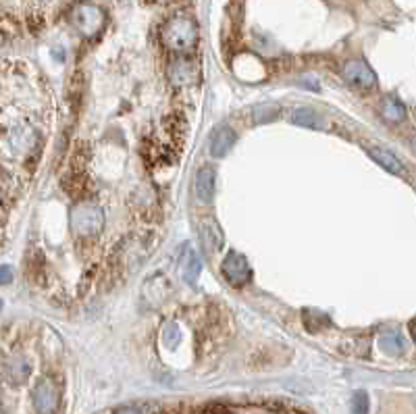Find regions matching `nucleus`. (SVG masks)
<instances>
[{"mask_svg": "<svg viewBox=\"0 0 416 414\" xmlns=\"http://www.w3.org/2000/svg\"><path fill=\"white\" fill-rule=\"evenodd\" d=\"M163 44L177 54H188L198 44V27L190 17H173L163 27Z\"/></svg>", "mask_w": 416, "mask_h": 414, "instance_id": "1", "label": "nucleus"}, {"mask_svg": "<svg viewBox=\"0 0 416 414\" xmlns=\"http://www.w3.org/2000/svg\"><path fill=\"white\" fill-rule=\"evenodd\" d=\"M69 223H71V229H73L75 235L92 238V235H98L102 231V227H104V213L94 202H81V204H75L71 208Z\"/></svg>", "mask_w": 416, "mask_h": 414, "instance_id": "2", "label": "nucleus"}, {"mask_svg": "<svg viewBox=\"0 0 416 414\" xmlns=\"http://www.w3.org/2000/svg\"><path fill=\"white\" fill-rule=\"evenodd\" d=\"M104 13L102 8L94 6V4H79L73 8L71 13V23L75 25V29L85 35V38H94L100 33V29L104 27Z\"/></svg>", "mask_w": 416, "mask_h": 414, "instance_id": "3", "label": "nucleus"}, {"mask_svg": "<svg viewBox=\"0 0 416 414\" xmlns=\"http://www.w3.org/2000/svg\"><path fill=\"white\" fill-rule=\"evenodd\" d=\"M33 411L38 414H56L60 408V392L52 379H42L31 392Z\"/></svg>", "mask_w": 416, "mask_h": 414, "instance_id": "4", "label": "nucleus"}, {"mask_svg": "<svg viewBox=\"0 0 416 414\" xmlns=\"http://www.w3.org/2000/svg\"><path fill=\"white\" fill-rule=\"evenodd\" d=\"M221 271H223V277L227 279V283H231L233 288H242L248 283L250 275H252V269H250V263L244 254L240 252H229L221 265Z\"/></svg>", "mask_w": 416, "mask_h": 414, "instance_id": "5", "label": "nucleus"}, {"mask_svg": "<svg viewBox=\"0 0 416 414\" xmlns=\"http://www.w3.org/2000/svg\"><path fill=\"white\" fill-rule=\"evenodd\" d=\"M344 77H346L352 85L363 88V90H373V88L377 85V75H375V71H373L367 63H363V60H350V63H346V67H344Z\"/></svg>", "mask_w": 416, "mask_h": 414, "instance_id": "6", "label": "nucleus"}, {"mask_svg": "<svg viewBox=\"0 0 416 414\" xmlns=\"http://www.w3.org/2000/svg\"><path fill=\"white\" fill-rule=\"evenodd\" d=\"M235 140H238V135H235V131H233L229 125H219V127L213 131V135H210V144H208L210 154H213L215 158L227 156V152L233 148Z\"/></svg>", "mask_w": 416, "mask_h": 414, "instance_id": "7", "label": "nucleus"}, {"mask_svg": "<svg viewBox=\"0 0 416 414\" xmlns=\"http://www.w3.org/2000/svg\"><path fill=\"white\" fill-rule=\"evenodd\" d=\"M200 273H202V260H200L198 252L194 250V246L185 244L183 252H181V275L194 288L200 279Z\"/></svg>", "mask_w": 416, "mask_h": 414, "instance_id": "8", "label": "nucleus"}, {"mask_svg": "<svg viewBox=\"0 0 416 414\" xmlns=\"http://www.w3.org/2000/svg\"><path fill=\"white\" fill-rule=\"evenodd\" d=\"M196 196L202 204H210L215 200L217 190V173L210 167H202L196 175Z\"/></svg>", "mask_w": 416, "mask_h": 414, "instance_id": "9", "label": "nucleus"}, {"mask_svg": "<svg viewBox=\"0 0 416 414\" xmlns=\"http://www.w3.org/2000/svg\"><path fill=\"white\" fill-rule=\"evenodd\" d=\"M169 294H171V281L163 275H154L144 283V298L152 306H158L160 302H165Z\"/></svg>", "mask_w": 416, "mask_h": 414, "instance_id": "10", "label": "nucleus"}, {"mask_svg": "<svg viewBox=\"0 0 416 414\" xmlns=\"http://www.w3.org/2000/svg\"><path fill=\"white\" fill-rule=\"evenodd\" d=\"M369 156H371L377 165H381L385 171H390V173H394V175H404V173H406L404 163H402L394 152H390L388 148L371 146V148H369Z\"/></svg>", "mask_w": 416, "mask_h": 414, "instance_id": "11", "label": "nucleus"}, {"mask_svg": "<svg viewBox=\"0 0 416 414\" xmlns=\"http://www.w3.org/2000/svg\"><path fill=\"white\" fill-rule=\"evenodd\" d=\"M200 240H202V246L208 254L219 252L221 246H223V231L219 229V225L213 219H204L200 223Z\"/></svg>", "mask_w": 416, "mask_h": 414, "instance_id": "12", "label": "nucleus"}, {"mask_svg": "<svg viewBox=\"0 0 416 414\" xmlns=\"http://www.w3.org/2000/svg\"><path fill=\"white\" fill-rule=\"evenodd\" d=\"M381 115H383V119L390 121V123H400V121L406 119V108H404V104H402L398 98L388 96V98L381 102Z\"/></svg>", "mask_w": 416, "mask_h": 414, "instance_id": "13", "label": "nucleus"}, {"mask_svg": "<svg viewBox=\"0 0 416 414\" xmlns=\"http://www.w3.org/2000/svg\"><path fill=\"white\" fill-rule=\"evenodd\" d=\"M4 375H6V379H10L15 383H23L29 375V365L21 356H15L4 363Z\"/></svg>", "mask_w": 416, "mask_h": 414, "instance_id": "14", "label": "nucleus"}, {"mask_svg": "<svg viewBox=\"0 0 416 414\" xmlns=\"http://www.w3.org/2000/svg\"><path fill=\"white\" fill-rule=\"evenodd\" d=\"M379 346L385 354L390 356H398L404 352V338L400 333H383L379 338Z\"/></svg>", "mask_w": 416, "mask_h": 414, "instance_id": "15", "label": "nucleus"}, {"mask_svg": "<svg viewBox=\"0 0 416 414\" xmlns=\"http://www.w3.org/2000/svg\"><path fill=\"white\" fill-rule=\"evenodd\" d=\"M292 121L304 127H321V117L310 108H296L292 115Z\"/></svg>", "mask_w": 416, "mask_h": 414, "instance_id": "16", "label": "nucleus"}, {"mask_svg": "<svg viewBox=\"0 0 416 414\" xmlns=\"http://www.w3.org/2000/svg\"><path fill=\"white\" fill-rule=\"evenodd\" d=\"M179 340H181V336H179V329H177V325L169 323V325L163 329V344H165L169 350H175Z\"/></svg>", "mask_w": 416, "mask_h": 414, "instance_id": "17", "label": "nucleus"}, {"mask_svg": "<svg viewBox=\"0 0 416 414\" xmlns=\"http://www.w3.org/2000/svg\"><path fill=\"white\" fill-rule=\"evenodd\" d=\"M277 115H279V108H277L275 104L258 106V108L254 110V119H256V123H263V121H273Z\"/></svg>", "mask_w": 416, "mask_h": 414, "instance_id": "18", "label": "nucleus"}, {"mask_svg": "<svg viewBox=\"0 0 416 414\" xmlns=\"http://www.w3.org/2000/svg\"><path fill=\"white\" fill-rule=\"evenodd\" d=\"M352 414H369V396L365 392H356L352 398Z\"/></svg>", "mask_w": 416, "mask_h": 414, "instance_id": "19", "label": "nucleus"}, {"mask_svg": "<svg viewBox=\"0 0 416 414\" xmlns=\"http://www.w3.org/2000/svg\"><path fill=\"white\" fill-rule=\"evenodd\" d=\"M198 414H233V408L227 406V404L215 402V404H208V406L200 408V413Z\"/></svg>", "mask_w": 416, "mask_h": 414, "instance_id": "20", "label": "nucleus"}, {"mask_svg": "<svg viewBox=\"0 0 416 414\" xmlns=\"http://www.w3.org/2000/svg\"><path fill=\"white\" fill-rule=\"evenodd\" d=\"M113 414H142L140 408H135V406H125V408H119V411H115Z\"/></svg>", "mask_w": 416, "mask_h": 414, "instance_id": "21", "label": "nucleus"}, {"mask_svg": "<svg viewBox=\"0 0 416 414\" xmlns=\"http://www.w3.org/2000/svg\"><path fill=\"white\" fill-rule=\"evenodd\" d=\"M10 283V267H2V285Z\"/></svg>", "mask_w": 416, "mask_h": 414, "instance_id": "22", "label": "nucleus"}, {"mask_svg": "<svg viewBox=\"0 0 416 414\" xmlns=\"http://www.w3.org/2000/svg\"><path fill=\"white\" fill-rule=\"evenodd\" d=\"M410 331H413V338L416 340V321H413V325H410Z\"/></svg>", "mask_w": 416, "mask_h": 414, "instance_id": "23", "label": "nucleus"}, {"mask_svg": "<svg viewBox=\"0 0 416 414\" xmlns=\"http://www.w3.org/2000/svg\"><path fill=\"white\" fill-rule=\"evenodd\" d=\"M413 148H415V152H416V138H415V142H413Z\"/></svg>", "mask_w": 416, "mask_h": 414, "instance_id": "24", "label": "nucleus"}]
</instances>
